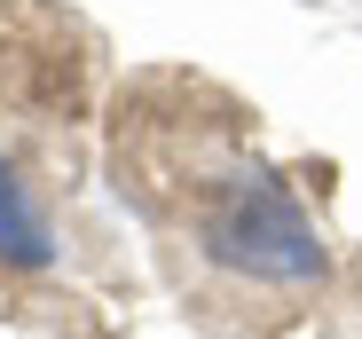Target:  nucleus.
<instances>
[{
    "instance_id": "1",
    "label": "nucleus",
    "mask_w": 362,
    "mask_h": 339,
    "mask_svg": "<svg viewBox=\"0 0 362 339\" xmlns=\"http://www.w3.org/2000/svg\"><path fill=\"white\" fill-rule=\"evenodd\" d=\"M110 182L181 316L213 339H260L323 300V221L268 166L252 110L228 87L197 71H134L110 110Z\"/></svg>"
},
{
    "instance_id": "2",
    "label": "nucleus",
    "mask_w": 362,
    "mask_h": 339,
    "mask_svg": "<svg viewBox=\"0 0 362 339\" xmlns=\"http://www.w3.org/2000/svg\"><path fill=\"white\" fill-rule=\"evenodd\" d=\"M71 127L64 110L0 103V292L71 268Z\"/></svg>"
}]
</instances>
